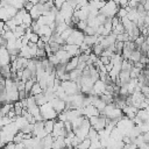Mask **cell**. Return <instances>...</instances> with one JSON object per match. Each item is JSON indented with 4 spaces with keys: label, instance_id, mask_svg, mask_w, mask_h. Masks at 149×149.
<instances>
[{
    "label": "cell",
    "instance_id": "cell-1",
    "mask_svg": "<svg viewBox=\"0 0 149 149\" xmlns=\"http://www.w3.org/2000/svg\"><path fill=\"white\" fill-rule=\"evenodd\" d=\"M119 8H120V6L114 0H107L106 5L100 9V13L105 14L107 17H113L118 14Z\"/></svg>",
    "mask_w": 149,
    "mask_h": 149
},
{
    "label": "cell",
    "instance_id": "cell-2",
    "mask_svg": "<svg viewBox=\"0 0 149 149\" xmlns=\"http://www.w3.org/2000/svg\"><path fill=\"white\" fill-rule=\"evenodd\" d=\"M41 107V114L43 116V120H50V119H56L58 116L57 111L54 108V106L50 104V101L45 102L44 105L40 106Z\"/></svg>",
    "mask_w": 149,
    "mask_h": 149
},
{
    "label": "cell",
    "instance_id": "cell-3",
    "mask_svg": "<svg viewBox=\"0 0 149 149\" xmlns=\"http://www.w3.org/2000/svg\"><path fill=\"white\" fill-rule=\"evenodd\" d=\"M17 10L19 9H16L14 6L7 3L6 6L0 7V19L3 20V21H8L9 19H12V17H14L16 15Z\"/></svg>",
    "mask_w": 149,
    "mask_h": 149
},
{
    "label": "cell",
    "instance_id": "cell-4",
    "mask_svg": "<svg viewBox=\"0 0 149 149\" xmlns=\"http://www.w3.org/2000/svg\"><path fill=\"white\" fill-rule=\"evenodd\" d=\"M84 38H85V33L80 29H73L72 34L70 35V37L66 40V43L69 44H77V45H80L83 42H84Z\"/></svg>",
    "mask_w": 149,
    "mask_h": 149
},
{
    "label": "cell",
    "instance_id": "cell-5",
    "mask_svg": "<svg viewBox=\"0 0 149 149\" xmlns=\"http://www.w3.org/2000/svg\"><path fill=\"white\" fill-rule=\"evenodd\" d=\"M106 86H107V84H106V81H104L102 79H97L95 81H94V84H93V88H92V91H91V93L90 94H92V95H102L105 92H106Z\"/></svg>",
    "mask_w": 149,
    "mask_h": 149
},
{
    "label": "cell",
    "instance_id": "cell-6",
    "mask_svg": "<svg viewBox=\"0 0 149 149\" xmlns=\"http://www.w3.org/2000/svg\"><path fill=\"white\" fill-rule=\"evenodd\" d=\"M49 101H50V104L54 106V108L57 111V113L64 112V111L66 109V101L63 100V99H61V98H58L57 95L54 97L52 99H50Z\"/></svg>",
    "mask_w": 149,
    "mask_h": 149
},
{
    "label": "cell",
    "instance_id": "cell-7",
    "mask_svg": "<svg viewBox=\"0 0 149 149\" xmlns=\"http://www.w3.org/2000/svg\"><path fill=\"white\" fill-rule=\"evenodd\" d=\"M10 63H12V61H10V52H9V50L7 49V47L1 45V50H0V64H1V66L8 65Z\"/></svg>",
    "mask_w": 149,
    "mask_h": 149
},
{
    "label": "cell",
    "instance_id": "cell-8",
    "mask_svg": "<svg viewBox=\"0 0 149 149\" xmlns=\"http://www.w3.org/2000/svg\"><path fill=\"white\" fill-rule=\"evenodd\" d=\"M62 48L64 50L68 51V54L70 55V57H73V56H79L81 54V50H80V47L77 45V44H69V43H65L62 45Z\"/></svg>",
    "mask_w": 149,
    "mask_h": 149
},
{
    "label": "cell",
    "instance_id": "cell-9",
    "mask_svg": "<svg viewBox=\"0 0 149 149\" xmlns=\"http://www.w3.org/2000/svg\"><path fill=\"white\" fill-rule=\"evenodd\" d=\"M81 111H83V115H85L86 118H91V116H93V115H100V111H99L93 104L83 107Z\"/></svg>",
    "mask_w": 149,
    "mask_h": 149
},
{
    "label": "cell",
    "instance_id": "cell-10",
    "mask_svg": "<svg viewBox=\"0 0 149 149\" xmlns=\"http://www.w3.org/2000/svg\"><path fill=\"white\" fill-rule=\"evenodd\" d=\"M122 112L126 116H128L129 119H134L136 115H137V112H139V108L134 105H126L123 108H122Z\"/></svg>",
    "mask_w": 149,
    "mask_h": 149
},
{
    "label": "cell",
    "instance_id": "cell-11",
    "mask_svg": "<svg viewBox=\"0 0 149 149\" xmlns=\"http://www.w3.org/2000/svg\"><path fill=\"white\" fill-rule=\"evenodd\" d=\"M78 63H79V56H73L70 58V61L66 63V71L70 72L74 69H77L78 66Z\"/></svg>",
    "mask_w": 149,
    "mask_h": 149
},
{
    "label": "cell",
    "instance_id": "cell-12",
    "mask_svg": "<svg viewBox=\"0 0 149 149\" xmlns=\"http://www.w3.org/2000/svg\"><path fill=\"white\" fill-rule=\"evenodd\" d=\"M54 33H55V31L50 28L49 24H44V26H41V27H40V30H38L37 34H38L40 36H50V37H51V36L54 35Z\"/></svg>",
    "mask_w": 149,
    "mask_h": 149
},
{
    "label": "cell",
    "instance_id": "cell-13",
    "mask_svg": "<svg viewBox=\"0 0 149 149\" xmlns=\"http://www.w3.org/2000/svg\"><path fill=\"white\" fill-rule=\"evenodd\" d=\"M118 79L120 80L121 85H125L130 79V71H128V70H121L120 73H119Z\"/></svg>",
    "mask_w": 149,
    "mask_h": 149
},
{
    "label": "cell",
    "instance_id": "cell-14",
    "mask_svg": "<svg viewBox=\"0 0 149 149\" xmlns=\"http://www.w3.org/2000/svg\"><path fill=\"white\" fill-rule=\"evenodd\" d=\"M55 141V137L52 134H48L44 139H42V144L43 148H52V143Z\"/></svg>",
    "mask_w": 149,
    "mask_h": 149
},
{
    "label": "cell",
    "instance_id": "cell-15",
    "mask_svg": "<svg viewBox=\"0 0 149 149\" xmlns=\"http://www.w3.org/2000/svg\"><path fill=\"white\" fill-rule=\"evenodd\" d=\"M98 37H99V35H85V38H84V42L85 43H87L90 47H93L94 44H97V43H99L98 42Z\"/></svg>",
    "mask_w": 149,
    "mask_h": 149
},
{
    "label": "cell",
    "instance_id": "cell-16",
    "mask_svg": "<svg viewBox=\"0 0 149 149\" xmlns=\"http://www.w3.org/2000/svg\"><path fill=\"white\" fill-rule=\"evenodd\" d=\"M19 56L24 57V58H28V59L33 58V56H31V54H30L29 45H23V47L20 49V51H19Z\"/></svg>",
    "mask_w": 149,
    "mask_h": 149
},
{
    "label": "cell",
    "instance_id": "cell-17",
    "mask_svg": "<svg viewBox=\"0 0 149 149\" xmlns=\"http://www.w3.org/2000/svg\"><path fill=\"white\" fill-rule=\"evenodd\" d=\"M142 55H143V52L141 51V49H135V50H133L132 51V54H130V61L132 62H139L140 59H141V57H142Z\"/></svg>",
    "mask_w": 149,
    "mask_h": 149
},
{
    "label": "cell",
    "instance_id": "cell-18",
    "mask_svg": "<svg viewBox=\"0 0 149 149\" xmlns=\"http://www.w3.org/2000/svg\"><path fill=\"white\" fill-rule=\"evenodd\" d=\"M44 92V90H43V87L41 86V84L38 83V81H35L34 83V86H33V88H31V91H30V94L31 95H37V94H41V93H43Z\"/></svg>",
    "mask_w": 149,
    "mask_h": 149
},
{
    "label": "cell",
    "instance_id": "cell-19",
    "mask_svg": "<svg viewBox=\"0 0 149 149\" xmlns=\"http://www.w3.org/2000/svg\"><path fill=\"white\" fill-rule=\"evenodd\" d=\"M56 119H50V120H44V128L48 134H51L54 130V125H55Z\"/></svg>",
    "mask_w": 149,
    "mask_h": 149
},
{
    "label": "cell",
    "instance_id": "cell-20",
    "mask_svg": "<svg viewBox=\"0 0 149 149\" xmlns=\"http://www.w3.org/2000/svg\"><path fill=\"white\" fill-rule=\"evenodd\" d=\"M35 98H36V102H37V105H38V106H42V105H44L45 102H48V101H49V98L44 94V92H43V93H41V94L35 95Z\"/></svg>",
    "mask_w": 149,
    "mask_h": 149
},
{
    "label": "cell",
    "instance_id": "cell-21",
    "mask_svg": "<svg viewBox=\"0 0 149 149\" xmlns=\"http://www.w3.org/2000/svg\"><path fill=\"white\" fill-rule=\"evenodd\" d=\"M14 107V104H10V102H5L2 104V108H1V113H0V116H3V115H7L8 112Z\"/></svg>",
    "mask_w": 149,
    "mask_h": 149
},
{
    "label": "cell",
    "instance_id": "cell-22",
    "mask_svg": "<svg viewBox=\"0 0 149 149\" xmlns=\"http://www.w3.org/2000/svg\"><path fill=\"white\" fill-rule=\"evenodd\" d=\"M90 147H91V139H90V137H86V139L81 140V141L78 143V146H77L76 148H80V149H87V148H90Z\"/></svg>",
    "mask_w": 149,
    "mask_h": 149
},
{
    "label": "cell",
    "instance_id": "cell-23",
    "mask_svg": "<svg viewBox=\"0 0 149 149\" xmlns=\"http://www.w3.org/2000/svg\"><path fill=\"white\" fill-rule=\"evenodd\" d=\"M14 111L16 112V115H22L23 112V105L21 100H16L14 101Z\"/></svg>",
    "mask_w": 149,
    "mask_h": 149
},
{
    "label": "cell",
    "instance_id": "cell-24",
    "mask_svg": "<svg viewBox=\"0 0 149 149\" xmlns=\"http://www.w3.org/2000/svg\"><path fill=\"white\" fill-rule=\"evenodd\" d=\"M92 49H93V52H94L95 55H98V56H101L102 51L105 50V48H104V45H102L101 43H97V44H94V45L92 47Z\"/></svg>",
    "mask_w": 149,
    "mask_h": 149
},
{
    "label": "cell",
    "instance_id": "cell-25",
    "mask_svg": "<svg viewBox=\"0 0 149 149\" xmlns=\"http://www.w3.org/2000/svg\"><path fill=\"white\" fill-rule=\"evenodd\" d=\"M15 121V119H10L8 115H3V116H0V126L3 127L6 125H9L10 122Z\"/></svg>",
    "mask_w": 149,
    "mask_h": 149
},
{
    "label": "cell",
    "instance_id": "cell-26",
    "mask_svg": "<svg viewBox=\"0 0 149 149\" xmlns=\"http://www.w3.org/2000/svg\"><path fill=\"white\" fill-rule=\"evenodd\" d=\"M72 31H73V28H72L71 26H69V27H68V28H66V29H65V30H64V31L61 34V36H62V37L65 40V42H66V40L70 37V35L72 34Z\"/></svg>",
    "mask_w": 149,
    "mask_h": 149
},
{
    "label": "cell",
    "instance_id": "cell-27",
    "mask_svg": "<svg viewBox=\"0 0 149 149\" xmlns=\"http://www.w3.org/2000/svg\"><path fill=\"white\" fill-rule=\"evenodd\" d=\"M140 74H141V69H139L134 65L130 70V78H137Z\"/></svg>",
    "mask_w": 149,
    "mask_h": 149
},
{
    "label": "cell",
    "instance_id": "cell-28",
    "mask_svg": "<svg viewBox=\"0 0 149 149\" xmlns=\"http://www.w3.org/2000/svg\"><path fill=\"white\" fill-rule=\"evenodd\" d=\"M123 48H125V42L123 41H116L115 42V49H116V52L118 54H121L122 55Z\"/></svg>",
    "mask_w": 149,
    "mask_h": 149
},
{
    "label": "cell",
    "instance_id": "cell-29",
    "mask_svg": "<svg viewBox=\"0 0 149 149\" xmlns=\"http://www.w3.org/2000/svg\"><path fill=\"white\" fill-rule=\"evenodd\" d=\"M127 15H128V10H127V8H126V7H120L119 10H118L116 16H119L120 19H122V17H125V16H127Z\"/></svg>",
    "mask_w": 149,
    "mask_h": 149
},
{
    "label": "cell",
    "instance_id": "cell-30",
    "mask_svg": "<svg viewBox=\"0 0 149 149\" xmlns=\"http://www.w3.org/2000/svg\"><path fill=\"white\" fill-rule=\"evenodd\" d=\"M88 24H87V20H79V22L76 24V27L78 28V29H80V30H85L86 29V27H87Z\"/></svg>",
    "mask_w": 149,
    "mask_h": 149
},
{
    "label": "cell",
    "instance_id": "cell-31",
    "mask_svg": "<svg viewBox=\"0 0 149 149\" xmlns=\"http://www.w3.org/2000/svg\"><path fill=\"white\" fill-rule=\"evenodd\" d=\"M125 31H126V29H125V26L122 24V22H120V23L113 29V33H115L116 35H118V34H121V33H125Z\"/></svg>",
    "mask_w": 149,
    "mask_h": 149
},
{
    "label": "cell",
    "instance_id": "cell-32",
    "mask_svg": "<svg viewBox=\"0 0 149 149\" xmlns=\"http://www.w3.org/2000/svg\"><path fill=\"white\" fill-rule=\"evenodd\" d=\"M37 21V23L40 24V26H44V24H48V17H47V15H41V16H38V19L36 20Z\"/></svg>",
    "mask_w": 149,
    "mask_h": 149
},
{
    "label": "cell",
    "instance_id": "cell-33",
    "mask_svg": "<svg viewBox=\"0 0 149 149\" xmlns=\"http://www.w3.org/2000/svg\"><path fill=\"white\" fill-rule=\"evenodd\" d=\"M84 33H85V35H95L97 34V28L91 27V26H87L86 29L84 30Z\"/></svg>",
    "mask_w": 149,
    "mask_h": 149
},
{
    "label": "cell",
    "instance_id": "cell-34",
    "mask_svg": "<svg viewBox=\"0 0 149 149\" xmlns=\"http://www.w3.org/2000/svg\"><path fill=\"white\" fill-rule=\"evenodd\" d=\"M29 36V40H30V42H33V43H37L38 42V40L41 38V36L37 34V33H31L30 35H28Z\"/></svg>",
    "mask_w": 149,
    "mask_h": 149
},
{
    "label": "cell",
    "instance_id": "cell-35",
    "mask_svg": "<svg viewBox=\"0 0 149 149\" xmlns=\"http://www.w3.org/2000/svg\"><path fill=\"white\" fill-rule=\"evenodd\" d=\"M140 128H141V132H142V133L149 132V121H143V122L140 125Z\"/></svg>",
    "mask_w": 149,
    "mask_h": 149
},
{
    "label": "cell",
    "instance_id": "cell-36",
    "mask_svg": "<svg viewBox=\"0 0 149 149\" xmlns=\"http://www.w3.org/2000/svg\"><path fill=\"white\" fill-rule=\"evenodd\" d=\"M66 1H68V0H54V3H55V6H56L58 9H61L62 6H63Z\"/></svg>",
    "mask_w": 149,
    "mask_h": 149
},
{
    "label": "cell",
    "instance_id": "cell-37",
    "mask_svg": "<svg viewBox=\"0 0 149 149\" xmlns=\"http://www.w3.org/2000/svg\"><path fill=\"white\" fill-rule=\"evenodd\" d=\"M99 57H100V61H101L105 65L108 64V63H111V57H109V56H102V55H101V56H99Z\"/></svg>",
    "mask_w": 149,
    "mask_h": 149
},
{
    "label": "cell",
    "instance_id": "cell-38",
    "mask_svg": "<svg viewBox=\"0 0 149 149\" xmlns=\"http://www.w3.org/2000/svg\"><path fill=\"white\" fill-rule=\"evenodd\" d=\"M34 5H35V3L30 2V1H27V2L24 3V8H26V9L28 10V12H30V10H31V8L34 7Z\"/></svg>",
    "mask_w": 149,
    "mask_h": 149
},
{
    "label": "cell",
    "instance_id": "cell-39",
    "mask_svg": "<svg viewBox=\"0 0 149 149\" xmlns=\"http://www.w3.org/2000/svg\"><path fill=\"white\" fill-rule=\"evenodd\" d=\"M45 44H47V43H45L42 38H40V40H38V42H37V47H38L40 49H43V48L45 47Z\"/></svg>",
    "mask_w": 149,
    "mask_h": 149
},
{
    "label": "cell",
    "instance_id": "cell-40",
    "mask_svg": "<svg viewBox=\"0 0 149 149\" xmlns=\"http://www.w3.org/2000/svg\"><path fill=\"white\" fill-rule=\"evenodd\" d=\"M28 1H30V2H33V3H35V5H36V3H38L41 0H28Z\"/></svg>",
    "mask_w": 149,
    "mask_h": 149
},
{
    "label": "cell",
    "instance_id": "cell-41",
    "mask_svg": "<svg viewBox=\"0 0 149 149\" xmlns=\"http://www.w3.org/2000/svg\"><path fill=\"white\" fill-rule=\"evenodd\" d=\"M146 109H147V111H148V112H149V105H148V107H147V108H146Z\"/></svg>",
    "mask_w": 149,
    "mask_h": 149
},
{
    "label": "cell",
    "instance_id": "cell-42",
    "mask_svg": "<svg viewBox=\"0 0 149 149\" xmlns=\"http://www.w3.org/2000/svg\"><path fill=\"white\" fill-rule=\"evenodd\" d=\"M80 1H81V0H77V2H78V3H79V2H80Z\"/></svg>",
    "mask_w": 149,
    "mask_h": 149
},
{
    "label": "cell",
    "instance_id": "cell-43",
    "mask_svg": "<svg viewBox=\"0 0 149 149\" xmlns=\"http://www.w3.org/2000/svg\"><path fill=\"white\" fill-rule=\"evenodd\" d=\"M88 1H90V0H88Z\"/></svg>",
    "mask_w": 149,
    "mask_h": 149
},
{
    "label": "cell",
    "instance_id": "cell-44",
    "mask_svg": "<svg viewBox=\"0 0 149 149\" xmlns=\"http://www.w3.org/2000/svg\"><path fill=\"white\" fill-rule=\"evenodd\" d=\"M106 1H107V0H106Z\"/></svg>",
    "mask_w": 149,
    "mask_h": 149
}]
</instances>
